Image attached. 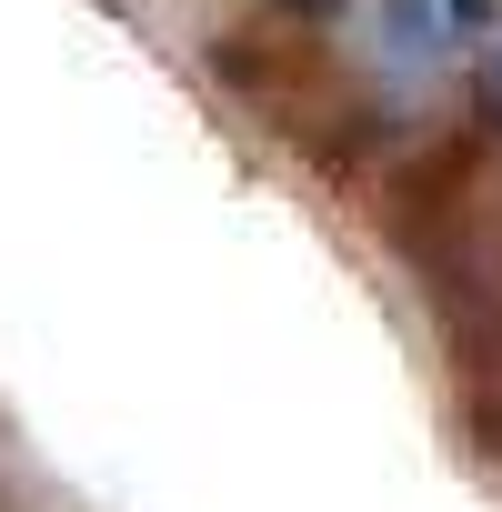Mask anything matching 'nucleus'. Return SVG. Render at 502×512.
<instances>
[{
    "label": "nucleus",
    "instance_id": "nucleus-1",
    "mask_svg": "<svg viewBox=\"0 0 502 512\" xmlns=\"http://www.w3.org/2000/svg\"><path fill=\"white\" fill-rule=\"evenodd\" d=\"M272 11H292V21H332L342 0H272Z\"/></svg>",
    "mask_w": 502,
    "mask_h": 512
}]
</instances>
